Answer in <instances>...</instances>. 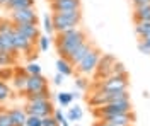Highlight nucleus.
Here are the masks:
<instances>
[{
	"mask_svg": "<svg viewBox=\"0 0 150 126\" xmlns=\"http://www.w3.org/2000/svg\"><path fill=\"white\" fill-rule=\"evenodd\" d=\"M85 39H87V34H85V31L80 26L74 27V29L63 31V32H56L55 46H56V51H58L60 58L68 60Z\"/></svg>",
	"mask_w": 150,
	"mask_h": 126,
	"instance_id": "f257e3e1",
	"label": "nucleus"
},
{
	"mask_svg": "<svg viewBox=\"0 0 150 126\" xmlns=\"http://www.w3.org/2000/svg\"><path fill=\"white\" fill-rule=\"evenodd\" d=\"M55 32L79 27L82 24V10H63V12H51Z\"/></svg>",
	"mask_w": 150,
	"mask_h": 126,
	"instance_id": "f03ea898",
	"label": "nucleus"
},
{
	"mask_svg": "<svg viewBox=\"0 0 150 126\" xmlns=\"http://www.w3.org/2000/svg\"><path fill=\"white\" fill-rule=\"evenodd\" d=\"M130 80L128 73L126 75H109L103 80H96L94 87L96 90H106V92H114V90H128Z\"/></svg>",
	"mask_w": 150,
	"mask_h": 126,
	"instance_id": "7ed1b4c3",
	"label": "nucleus"
},
{
	"mask_svg": "<svg viewBox=\"0 0 150 126\" xmlns=\"http://www.w3.org/2000/svg\"><path fill=\"white\" fill-rule=\"evenodd\" d=\"M101 55H103L101 49L94 46V48L85 55V58L75 67V72H77L79 75H84V77H89V75L96 73L97 65H99V60H101Z\"/></svg>",
	"mask_w": 150,
	"mask_h": 126,
	"instance_id": "20e7f679",
	"label": "nucleus"
},
{
	"mask_svg": "<svg viewBox=\"0 0 150 126\" xmlns=\"http://www.w3.org/2000/svg\"><path fill=\"white\" fill-rule=\"evenodd\" d=\"M130 111H133L130 99H121V101L104 104L101 107H94V116L99 119L101 116H106V114H120V113H130Z\"/></svg>",
	"mask_w": 150,
	"mask_h": 126,
	"instance_id": "39448f33",
	"label": "nucleus"
},
{
	"mask_svg": "<svg viewBox=\"0 0 150 126\" xmlns=\"http://www.w3.org/2000/svg\"><path fill=\"white\" fill-rule=\"evenodd\" d=\"M26 114H34V116L45 118V116H51L55 107L50 102V99H41V101H29L28 104L24 106Z\"/></svg>",
	"mask_w": 150,
	"mask_h": 126,
	"instance_id": "423d86ee",
	"label": "nucleus"
},
{
	"mask_svg": "<svg viewBox=\"0 0 150 126\" xmlns=\"http://www.w3.org/2000/svg\"><path fill=\"white\" fill-rule=\"evenodd\" d=\"M9 19L14 24H24V22H31V24H38V15L34 7L29 9H19V10H10Z\"/></svg>",
	"mask_w": 150,
	"mask_h": 126,
	"instance_id": "0eeeda50",
	"label": "nucleus"
},
{
	"mask_svg": "<svg viewBox=\"0 0 150 126\" xmlns=\"http://www.w3.org/2000/svg\"><path fill=\"white\" fill-rule=\"evenodd\" d=\"M99 119L112 126H131L135 121V114H133V111H130V113H120V114H106V116H101Z\"/></svg>",
	"mask_w": 150,
	"mask_h": 126,
	"instance_id": "6e6552de",
	"label": "nucleus"
},
{
	"mask_svg": "<svg viewBox=\"0 0 150 126\" xmlns=\"http://www.w3.org/2000/svg\"><path fill=\"white\" fill-rule=\"evenodd\" d=\"M116 61L118 60L114 58L112 55H101L99 65H97V70H96V78L97 80H103V78L109 77L111 75V70H112V65Z\"/></svg>",
	"mask_w": 150,
	"mask_h": 126,
	"instance_id": "1a4fd4ad",
	"label": "nucleus"
},
{
	"mask_svg": "<svg viewBox=\"0 0 150 126\" xmlns=\"http://www.w3.org/2000/svg\"><path fill=\"white\" fill-rule=\"evenodd\" d=\"M46 89H48V80L41 73L39 75H28L24 94H34V92H41V90H46Z\"/></svg>",
	"mask_w": 150,
	"mask_h": 126,
	"instance_id": "9d476101",
	"label": "nucleus"
},
{
	"mask_svg": "<svg viewBox=\"0 0 150 126\" xmlns=\"http://www.w3.org/2000/svg\"><path fill=\"white\" fill-rule=\"evenodd\" d=\"M16 27V26H14ZM14 44L17 48L19 53H26L28 56L33 55V48H34V41H31L29 38H26L22 32H19L17 29H14Z\"/></svg>",
	"mask_w": 150,
	"mask_h": 126,
	"instance_id": "9b49d317",
	"label": "nucleus"
},
{
	"mask_svg": "<svg viewBox=\"0 0 150 126\" xmlns=\"http://www.w3.org/2000/svg\"><path fill=\"white\" fill-rule=\"evenodd\" d=\"M51 12L63 10H82V0H50Z\"/></svg>",
	"mask_w": 150,
	"mask_h": 126,
	"instance_id": "f8f14e48",
	"label": "nucleus"
},
{
	"mask_svg": "<svg viewBox=\"0 0 150 126\" xmlns=\"http://www.w3.org/2000/svg\"><path fill=\"white\" fill-rule=\"evenodd\" d=\"M92 48H94V44L91 43V41H89V39H85L84 43H82V44L77 48V51H75V53L72 55V56H70V58H68V61L74 65V68L85 58V55H87V53H89V51H91Z\"/></svg>",
	"mask_w": 150,
	"mask_h": 126,
	"instance_id": "ddd939ff",
	"label": "nucleus"
},
{
	"mask_svg": "<svg viewBox=\"0 0 150 126\" xmlns=\"http://www.w3.org/2000/svg\"><path fill=\"white\" fill-rule=\"evenodd\" d=\"M16 26V29L19 32H22L26 38H29L31 41H34L38 43V39H39V29H38V24H31V22H24V24H14Z\"/></svg>",
	"mask_w": 150,
	"mask_h": 126,
	"instance_id": "4468645a",
	"label": "nucleus"
},
{
	"mask_svg": "<svg viewBox=\"0 0 150 126\" xmlns=\"http://www.w3.org/2000/svg\"><path fill=\"white\" fill-rule=\"evenodd\" d=\"M26 82H28V73H26V70H17V68H16L14 77H12V84H14L16 90L21 92L22 96H24V90H26Z\"/></svg>",
	"mask_w": 150,
	"mask_h": 126,
	"instance_id": "2eb2a0df",
	"label": "nucleus"
},
{
	"mask_svg": "<svg viewBox=\"0 0 150 126\" xmlns=\"http://www.w3.org/2000/svg\"><path fill=\"white\" fill-rule=\"evenodd\" d=\"M9 114L12 118V123L14 126H26V119H28V114L24 109H19V107H12L9 109Z\"/></svg>",
	"mask_w": 150,
	"mask_h": 126,
	"instance_id": "dca6fc26",
	"label": "nucleus"
},
{
	"mask_svg": "<svg viewBox=\"0 0 150 126\" xmlns=\"http://www.w3.org/2000/svg\"><path fill=\"white\" fill-rule=\"evenodd\" d=\"M135 34L140 39H147L150 36V20H138L135 22Z\"/></svg>",
	"mask_w": 150,
	"mask_h": 126,
	"instance_id": "f3484780",
	"label": "nucleus"
},
{
	"mask_svg": "<svg viewBox=\"0 0 150 126\" xmlns=\"http://www.w3.org/2000/svg\"><path fill=\"white\" fill-rule=\"evenodd\" d=\"M133 20H150V4L142 7H133Z\"/></svg>",
	"mask_w": 150,
	"mask_h": 126,
	"instance_id": "a211bd4d",
	"label": "nucleus"
},
{
	"mask_svg": "<svg viewBox=\"0 0 150 126\" xmlns=\"http://www.w3.org/2000/svg\"><path fill=\"white\" fill-rule=\"evenodd\" d=\"M34 7V0H9L5 9L7 10H19V9H29Z\"/></svg>",
	"mask_w": 150,
	"mask_h": 126,
	"instance_id": "6ab92c4d",
	"label": "nucleus"
},
{
	"mask_svg": "<svg viewBox=\"0 0 150 126\" xmlns=\"http://www.w3.org/2000/svg\"><path fill=\"white\" fill-rule=\"evenodd\" d=\"M56 70H58V73H63L65 77H70L74 73V65L67 58H58L56 60Z\"/></svg>",
	"mask_w": 150,
	"mask_h": 126,
	"instance_id": "aec40b11",
	"label": "nucleus"
},
{
	"mask_svg": "<svg viewBox=\"0 0 150 126\" xmlns=\"http://www.w3.org/2000/svg\"><path fill=\"white\" fill-rule=\"evenodd\" d=\"M17 63V56L10 55L7 51H0V68L2 67H14Z\"/></svg>",
	"mask_w": 150,
	"mask_h": 126,
	"instance_id": "412c9836",
	"label": "nucleus"
},
{
	"mask_svg": "<svg viewBox=\"0 0 150 126\" xmlns=\"http://www.w3.org/2000/svg\"><path fill=\"white\" fill-rule=\"evenodd\" d=\"M65 116H67L68 121H80L82 116H84V111H82V107L75 106V107H70V109H68V113H67Z\"/></svg>",
	"mask_w": 150,
	"mask_h": 126,
	"instance_id": "4be33fe9",
	"label": "nucleus"
},
{
	"mask_svg": "<svg viewBox=\"0 0 150 126\" xmlns=\"http://www.w3.org/2000/svg\"><path fill=\"white\" fill-rule=\"evenodd\" d=\"M26 101H41V99H50V90H41V92H34V94H24Z\"/></svg>",
	"mask_w": 150,
	"mask_h": 126,
	"instance_id": "5701e85b",
	"label": "nucleus"
},
{
	"mask_svg": "<svg viewBox=\"0 0 150 126\" xmlns=\"http://www.w3.org/2000/svg\"><path fill=\"white\" fill-rule=\"evenodd\" d=\"M43 27L46 31V34H53L55 32V27H53V19H51V14H45L43 15Z\"/></svg>",
	"mask_w": 150,
	"mask_h": 126,
	"instance_id": "b1692460",
	"label": "nucleus"
},
{
	"mask_svg": "<svg viewBox=\"0 0 150 126\" xmlns=\"http://www.w3.org/2000/svg\"><path fill=\"white\" fill-rule=\"evenodd\" d=\"M24 70H26L28 75H39L41 73V67H39V63H36V61H29Z\"/></svg>",
	"mask_w": 150,
	"mask_h": 126,
	"instance_id": "393cba45",
	"label": "nucleus"
},
{
	"mask_svg": "<svg viewBox=\"0 0 150 126\" xmlns=\"http://www.w3.org/2000/svg\"><path fill=\"white\" fill-rule=\"evenodd\" d=\"M50 44H51V39H50V36H39V39H38V48H39V51H48V48H50Z\"/></svg>",
	"mask_w": 150,
	"mask_h": 126,
	"instance_id": "a878e982",
	"label": "nucleus"
},
{
	"mask_svg": "<svg viewBox=\"0 0 150 126\" xmlns=\"http://www.w3.org/2000/svg\"><path fill=\"white\" fill-rule=\"evenodd\" d=\"M72 101H74L72 92H60V94H58V102H60L62 106H70Z\"/></svg>",
	"mask_w": 150,
	"mask_h": 126,
	"instance_id": "bb28decb",
	"label": "nucleus"
},
{
	"mask_svg": "<svg viewBox=\"0 0 150 126\" xmlns=\"http://www.w3.org/2000/svg\"><path fill=\"white\" fill-rule=\"evenodd\" d=\"M14 72H16V70L12 67H2V70H0V78H2V80H12Z\"/></svg>",
	"mask_w": 150,
	"mask_h": 126,
	"instance_id": "cd10ccee",
	"label": "nucleus"
},
{
	"mask_svg": "<svg viewBox=\"0 0 150 126\" xmlns=\"http://www.w3.org/2000/svg\"><path fill=\"white\" fill-rule=\"evenodd\" d=\"M0 126H14L9 111H0Z\"/></svg>",
	"mask_w": 150,
	"mask_h": 126,
	"instance_id": "c85d7f7f",
	"label": "nucleus"
},
{
	"mask_svg": "<svg viewBox=\"0 0 150 126\" xmlns=\"http://www.w3.org/2000/svg\"><path fill=\"white\" fill-rule=\"evenodd\" d=\"M128 72H126V68L123 65L121 61H116L114 65H112V70H111V75H126Z\"/></svg>",
	"mask_w": 150,
	"mask_h": 126,
	"instance_id": "c756f323",
	"label": "nucleus"
},
{
	"mask_svg": "<svg viewBox=\"0 0 150 126\" xmlns=\"http://www.w3.org/2000/svg\"><path fill=\"white\" fill-rule=\"evenodd\" d=\"M10 92H12L10 87L7 85V84H4L2 89H0V104H4L5 101H9V99H10Z\"/></svg>",
	"mask_w": 150,
	"mask_h": 126,
	"instance_id": "7c9ffc66",
	"label": "nucleus"
},
{
	"mask_svg": "<svg viewBox=\"0 0 150 126\" xmlns=\"http://www.w3.org/2000/svg\"><path fill=\"white\" fill-rule=\"evenodd\" d=\"M26 126H43V118L29 114L28 119H26Z\"/></svg>",
	"mask_w": 150,
	"mask_h": 126,
	"instance_id": "2f4dec72",
	"label": "nucleus"
},
{
	"mask_svg": "<svg viewBox=\"0 0 150 126\" xmlns=\"http://www.w3.org/2000/svg\"><path fill=\"white\" fill-rule=\"evenodd\" d=\"M75 87L79 89V90H85V89H89V80H87L84 75L77 77L75 78Z\"/></svg>",
	"mask_w": 150,
	"mask_h": 126,
	"instance_id": "473e14b6",
	"label": "nucleus"
},
{
	"mask_svg": "<svg viewBox=\"0 0 150 126\" xmlns=\"http://www.w3.org/2000/svg\"><path fill=\"white\" fill-rule=\"evenodd\" d=\"M138 51L143 53V55H150V43L147 39H140V43H138Z\"/></svg>",
	"mask_w": 150,
	"mask_h": 126,
	"instance_id": "72a5a7b5",
	"label": "nucleus"
},
{
	"mask_svg": "<svg viewBox=\"0 0 150 126\" xmlns=\"http://www.w3.org/2000/svg\"><path fill=\"white\" fill-rule=\"evenodd\" d=\"M43 126H60V123L55 119V116H45L43 118Z\"/></svg>",
	"mask_w": 150,
	"mask_h": 126,
	"instance_id": "f704fd0d",
	"label": "nucleus"
},
{
	"mask_svg": "<svg viewBox=\"0 0 150 126\" xmlns=\"http://www.w3.org/2000/svg\"><path fill=\"white\" fill-rule=\"evenodd\" d=\"M53 116H55V119L58 121V123H60V125H62V123H63V121L67 119V116L63 114V113H62V111H60V109H55V111H53Z\"/></svg>",
	"mask_w": 150,
	"mask_h": 126,
	"instance_id": "c9c22d12",
	"label": "nucleus"
},
{
	"mask_svg": "<svg viewBox=\"0 0 150 126\" xmlns=\"http://www.w3.org/2000/svg\"><path fill=\"white\" fill-rule=\"evenodd\" d=\"M63 80H65V75L63 73H56L55 77H53V84L55 85H60V84H63Z\"/></svg>",
	"mask_w": 150,
	"mask_h": 126,
	"instance_id": "e433bc0d",
	"label": "nucleus"
},
{
	"mask_svg": "<svg viewBox=\"0 0 150 126\" xmlns=\"http://www.w3.org/2000/svg\"><path fill=\"white\" fill-rule=\"evenodd\" d=\"M150 0H131V5L133 7H142V5H149Z\"/></svg>",
	"mask_w": 150,
	"mask_h": 126,
	"instance_id": "4c0bfd02",
	"label": "nucleus"
},
{
	"mask_svg": "<svg viewBox=\"0 0 150 126\" xmlns=\"http://www.w3.org/2000/svg\"><path fill=\"white\" fill-rule=\"evenodd\" d=\"M94 126H112V125L106 123V121H101V119H97V123H94Z\"/></svg>",
	"mask_w": 150,
	"mask_h": 126,
	"instance_id": "58836bf2",
	"label": "nucleus"
},
{
	"mask_svg": "<svg viewBox=\"0 0 150 126\" xmlns=\"http://www.w3.org/2000/svg\"><path fill=\"white\" fill-rule=\"evenodd\" d=\"M7 2H9V0H0V7H4V9H5V5H7Z\"/></svg>",
	"mask_w": 150,
	"mask_h": 126,
	"instance_id": "ea45409f",
	"label": "nucleus"
},
{
	"mask_svg": "<svg viewBox=\"0 0 150 126\" xmlns=\"http://www.w3.org/2000/svg\"><path fill=\"white\" fill-rule=\"evenodd\" d=\"M72 97H74V99H79V97H80V94H79V92H72Z\"/></svg>",
	"mask_w": 150,
	"mask_h": 126,
	"instance_id": "a19ab883",
	"label": "nucleus"
},
{
	"mask_svg": "<svg viewBox=\"0 0 150 126\" xmlns=\"http://www.w3.org/2000/svg\"><path fill=\"white\" fill-rule=\"evenodd\" d=\"M60 126H70V121H68V119H65V121H63Z\"/></svg>",
	"mask_w": 150,
	"mask_h": 126,
	"instance_id": "79ce46f5",
	"label": "nucleus"
},
{
	"mask_svg": "<svg viewBox=\"0 0 150 126\" xmlns=\"http://www.w3.org/2000/svg\"><path fill=\"white\" fill-rule=\"evenodd\" d=\"M4 84H5V82H4V80L0 78V89H2V85H4Z\"/></svg>",
	"mask_w": 150,
	"mask_h": 126,
	"instance_id": "37998d69",
	"label": "nucleus"
},
{
	"mask_svg": "<svg viewBox=\"0 0 150 126\" xmlns=\"http://www.w3.org/2000/svg\"><path fill=\"white\" fill-rule=\"evenodd\" d=\"M75 126H80V125H75Z\"/></svg>",
	"mask_w": 150,
	"mask_h": 126,
	"instance_id": "c03bdc74",
	"label": "nucleus"
}]
</instances>
